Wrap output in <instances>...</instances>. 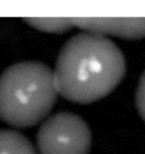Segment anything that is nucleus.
<instances>
[{
	"label": "nucleus",
	"instance_id": "nucleus-4",
	"mask_svg": "<svg viewBox=\"0 0 145 154\" xmlns=\"http://www.w3.org/2000/svg\"><path fill=\"white\" fill-rule=\"evenodd\" d=\"M72 27L97 35H111L126 40L145 38V18L117 17H77L70 18Z\"/></svg>",
	"mask_w": 145,
	"mask_h": 154
},
{
	"label": "nucleus",
	"instance_id": "nucleus-7",
	"mask_svg": "<svg viewBox=\"0 0 145 154\" xmlns=\"http://www.w3.org/2000/svg\"><path fill=\"white\" fill-rule=\"evenodd\" d=\"M135 103L140 117L145 121V70L142 74L135 94Z\"/></svg>",
	"mask_w": 145,
	"mask_h": 154
},
{
	"label": "nucleus",
	"instance_id": "nucleus-1",
	"mask_svg": "<svg viewBox=\"0 0 145 154\" xmlns=\"http://www.w3.org/2000/svg\"><path fill=\"white\" fill-rule=\"evenodd\" d=\"M53 74L59 95L74 103L90 104L120 84L126 75V60L110 38L82 32L65 43Z\"/></svg>",
	"mask_w": 145,
	"mask_h": 154
},
{
	"label": "nucleus",
	"instance_id": "nucleus-2",
	"mask_svg": "<svg viewBox=\"0 0 145 154\" xmlns=\"http://www.w3.org/2000/svg\"><path fill=\"white\" fill-rule=\"evenodd\" d=\"M54 74L41 61L14 63L0 75V120L29 128L44 119L58 97Z\"/></svg>",
	"mask_w": 145,
	"mask_h": 154
},
{
	"label": "nucleus",
	"instance_id": "nucleus-3",
	"mask_svg": "<svg viewBox=\"0 0 145 154\" xmlns=\"http://www.w3.org/2000/svg\"><path fill=\"white\" fill-rule=\"evenodd\" d=\"M40 154H88L92 133L78 115L60 112L41 125L36 135Z\"/></svg>",
	"mask_w": 145,
	"mask_h": 154
},
{
	"label": "nucleus",
	"instance_id": "nucleus-6",
	"mask_svg": "<svg viewBox=\"0 0 145 154\" xmlns=\"http://www.w3.org/2000/svg\"><path fill=\"white\" fill-rule=\"evenodd\" d=\"M24 22H26L29 26L34 29L47 32V33H57L61 34L67 31H70L72 29V24L70 22V18H43V17H29V18H24Z\"/></svg>",
	"mask_w": 145,
	"mask_h": 154
},
{
	"label": "nucleus",
	"instance_id": "nucleus-5",
	"mask_svg": "<svg viewBox=\"0 0 145 154\" xmlns=\"http://www.w3.org/2000/svg\"><path fill=\"white\" fill-rule=\"evenodd\" d=\"M0 154H38L24 135L9 129H0Z\"/></svg>",
	"mask_w": 145,
	"mask_h": 154
}]
</instances>
